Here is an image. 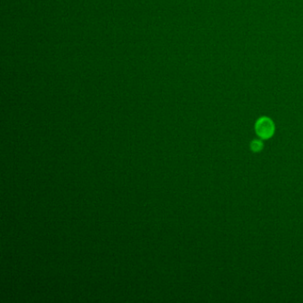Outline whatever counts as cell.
Returning a JSON list of instances; mask_svg holds the SVG:
<instances>
[{
  "instance_id": "6da1fadb",
  "label": "cell",
  "mask_w": 303,
  "mask_h": 303,
  "mask_svg": "<svg viewBox=\"0 0 303 303\" xmlns=\"http://www.w3.org/2000/svg\"><path fill=\"white\" fill-rule=\"evenodd\" d=\"M256 133H258L259 136L263 139H268L269 137L272 136L274 131H275V126L272 120L269 118H261L255 125Z\"/></svg>"
},
{
  "instance_id": "7a4b0ae2",
  "label": "cell",
  "mask_w": 303,
  "mask_h": 303,
  "mask_svg": "<svg viewBox=\"0 0 303 303\" xmlns=\"http://www.w3.org/2000/svg\"><path fill=\"white\" fill-rule=\"evenodd\" d=\"M263 149V143L260 141H253L252 143V150L254 151H259Z\"/></svg>"
}]
</instances>
